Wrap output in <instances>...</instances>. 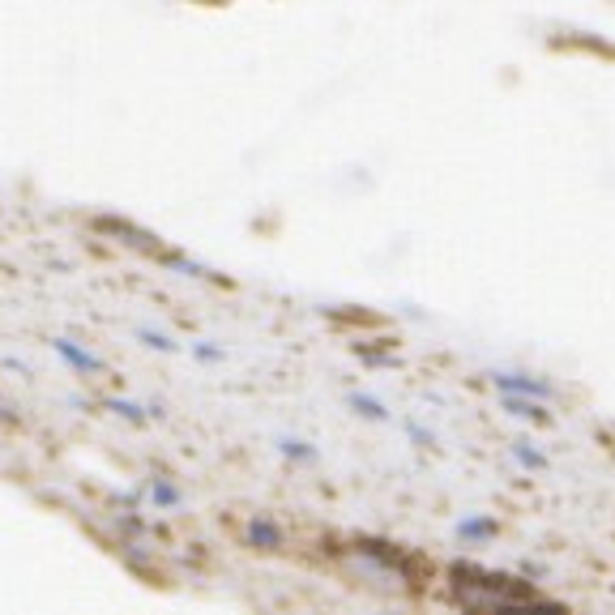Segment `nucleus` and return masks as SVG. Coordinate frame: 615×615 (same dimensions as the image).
Returning <instances> with one entry per match:
<instances>
[{
    "label": "nucleus",
    "instance_id": "nucleus-10",
    "mask_svg": "<svg viewBox=\"0 0 615 615\" xmlns=\"http://www.w3.org/2000/svg\"><path fill=\"white\" fill-rule=\"evenodd\" d=\"M346 402H351V406L359 410V415H368V419H389V410H385L381 402H376V398H368V393H351Z\"/></svg>",
    "mask_w": 615,
    "mask_h": 615
},
{
    "label": "nucleus",
    "instance_id": "nucleus-12",
    "mask_svg": "<svg viewBox=\"0 0 615 615\" xmlns=\"http://www.w3.org/2000/svg\"><path fill=\"white\" fill-rule=\"evenodd\" d=\"M193 355L205 359V364H218V359H227L223 346H210V342H197V346H193Z\"/></svg>",
    "mask_w": 615,
    "mask_h": 615
},
{
    "label": "nucleus",
    "instance_id": "nucleus-6",
    "mask_svg": "<svg viewBox=\"0 0 615 615\" xmlns=\"http://www.w3.org/2000/svg\"><path fill=\"white\" fill-rule=\"evenodd\" d=\"M150 500L159 504V509H180V504H184L180 487H171L167 479H154V483H150Z\"/></svg>",
    "mask_w": 615,
    "mask_h": 615
},
{
    "label": "nucleus",
    "instance_id": "nucleus-2",
    "mask_svg": "<svg viewBox=\"0 0 615 615\" xmlns=\"http://www.w3.org/2000/svg\"><path fill=\"white\" fill-rule=\"evenodd\" d=\"M52 351L65 359L69 368H77V372H103V359L99 355H90L86 346H77L73 338H52Z\"/></svg>",
    "mask_w": 615,
    "mask_h": 615
},
{
    "label": "nucleus",
    "instance_id": "nucleus-7",
    "mask_svg": "<svg viewBox=\"0 0 615 615\" xmlns=\"http://www.w3.org/2000/svg\"><path fill=\"white\" fill-rule=\"evenodd\" d=\"M107 410H116L120 419H129V423H146L150 415H159V410H146V406H137V402H120V398H107L103 402Z\"/></svg>",
    "mask_w": 615,
    "mask_h": 615
},
{
    "label": "nucleus",
    "instance_id": "nucleus-8",
    "mask_svg": "<svg viewBox=\"0 0 615 615\" xmlns=\"http://www.w3.org/2000/svg\"><path fill=\"white\" fill-rule=\"evenodd\" d=\"M278 453L282 457H295V462H317V449H312L308 440H295V436H282L278 440Z\"/></svg>",
    "mask_w": 615,
    "mask_h": 615
},
{
    "label": "nucleus",
    "instance_id": "nucleus-4",
    "mask_svg": "<svg viewBox=\"0 0 615 615\" xmlns=\"http://www.w3.org/2000/svg\"><path fill=\"white\" fill-rule=\"evenodd\" d=\"M504 410L517 419H534V423H547V402L543 398H526V393H504Z\"/></svg>",
    "mask_w": 615,
    "mask_h": 615
},
{
    "label": "nucleus",
    "instance_id": "nucleus-11",
    "mask_svg": "<svg viewBox=\"0 0 615 615\" xmlns=\"http://www.w3.org/2000/svg\"><path fill=\"white\" fill-rule=\"evenodd\" d=\"M137 338L146 342V346H154V351H167V355H176V351H180V342H171L167 334H159V329H146V325L137 329Z\"/></svg>",
    "mask_w": 615,
    "mask_h": 615
},
{
    "label": "nucleus",
    "instance_id": "nucleus-1",
    "mask_svg": "<svg viewBox=\"0 0 615 615\" xmlns=\"http://www.w3.org/2000/svg\"><path fill=\"white\" fill-rule=\"evenodd\" d=\"M492 381H496L500 393H526V398H543V402L556 398V389H551L547 381H534V376H526V372H492Z\"/></svg>",
    "mask_w": 615,
    "mask_h": 615
},
{
    "label": "nucleus",
    "instance_id": "nucleus-5",
    "mask_svg": "<svg viewBox=\"0 0 615 615\" xmlns=\"http://www.w3.org/2000/svg\"><path fill=\"white\" fill-rule=\"evenodd\" d=\"M492 534H496V522H492V517H466V522H457V539L479 543V539H492Z\"/></svg>",
    "mask_w": 615,
    "mask_h": 615
},
{
    "label": "nucleus",
    "instance_id": "nucleus-3",
    "mask_svg": "<svg viewBox=\"0 0 615 615\" xmlns=\"http://www.w3.org/2000/svg\"><path fill=\"white\" fill-rule=\"evenodd\" d=\"M244 543L257 547V551H278L282 530H278V522H270V517H252V522L244 526Z\"/></svg>",
    "mask_w": 615,
    "mask_h": 615
},
{
    "label": "nucleus",
    "instance_id": "nucleus-9",
    "mask_svg": "<svg viewBox=\"0 0 615 615\" xmlns=\"http://www.w3.org/2000/svg\"><path fill=\"white\" fill-rule=\"evenodd\" d=\"M513 462L522 466V470H543V466H547V457H543L539 449H530L526 440H517V445H513Z\"/></svg>",
    "mask_w": 615,
    "mask_h": 615
}]
</instances>
